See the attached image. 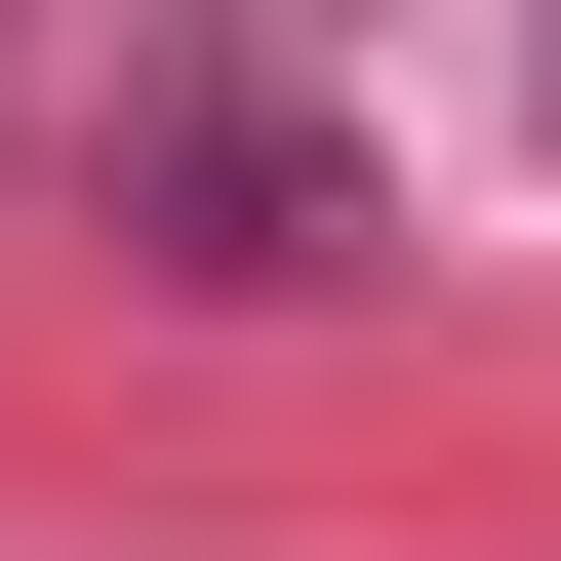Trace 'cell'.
Here are the masks:
<instances>
[{"mask_svg":"<svg viewBox=\"0 0 561 561\" xmlns=\"http://www.w3.org/2000/svg\"><path fill=\"white\" fill-rule=\"evenodd\" d=\"M121 241H161V280H241V321H280V280H362L401 201H362V121H280L241 41H161V81H121Z\"/></svg>","mask_w":561,"mask_h":561,"instance_id":"obj_1","label":"cell"},{"mask_svg":"<svg viewBox=\"0 0 561 561\" xmlns=\"http://www.w3.org/2000/svg\"><path fill=\"white\" fill-rule=\"evenodd\" d=\"M161 41H280V0H161Z\"/></svg>","mask_w":561,"mask_h":561,"instance_id":"obj_2","label":"cell"}]
</instances>
